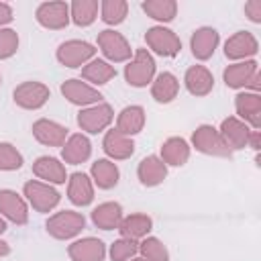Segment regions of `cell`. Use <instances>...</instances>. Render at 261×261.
<instances>
[{
	"label": "cell",
	"mask_w": 261,
	"mask_h": 261,
	"mask_svg": "<svg viewBox=\"0 0 261 261\" xmlns=\"http://www.w3.org/2000/svg\"><path fill=\"white\" fill-rule=\"evenodd\" d=\"M108 249L104 241L96 237H82L67 245V257L71 261H104Z\"/></svg>",
	"instance_id": "obj_17"
},
{
	"label": "cell",
	"mask_w": 261,
	"mask_h": 261,
	"mask_svg": "<svg viewBox=\"0 0 261 261\" xmlns=\"http://www.w3.org/2000/svg\"><path fill=\"white\" fill-rule=\"evenodd\" d=\"M192 155V147L184 137H169L161 143L159 157L167 167H181L188 163Z\"/></svg>",
	"instance_id": "obj_25"
},
{
	"label": "cell",
	"mask_w": 261,
	"mask_h": 261,
	"mask_svg": "<svg viewBox=\"0 0 261 261\" xmlns=\"http://www.w3.org/2000/svg\"><path fill=\"white\" fill-rule=\"evenodd\" d=\"M259 71V63L257 59H247V61H234L230 65L224 67L222 71V82L226 84V88L232 90H245L249 80Z\"/></svg>",
	"instance_id": "obj_22"
},
{
	"label": "cell",
	"mask_w": 261,
	"mask_h": 261,
	"mask_svg": "<svg viewBox=\"0 0 261 261\" xmlns=\"http://www.w3.org/2000/svg\"><path fill=\"white\" fill-rule=\"evenodd\" d=\"M90 177L98 190H112L120 179V169L108 157L96 159L90 167Z\"/></svg>",
	"instance_id": "obj_30"
},
{
	"label": "cell",
	"mask_w": 261,
	"mask_h": 261,
	"mask_svg": "<svg viewBox=\"0 0 261 261\" xmlns=\"http://www.w3.org/2000/svg\"><path fill=\"white\" fill-rule=\"evenodd\" d=\"M245 16L251 22L261 24V0H249V2H245Z\"/></svg>",
	"instance_id": "obj_40"
},
{
	"label": "cell",
	"mask_w": 261,
	"mask_h": 261,
	"mask_svg": "<svg viewBox=\"0 0 261 261\" xmlns=\"http://www.w3.org/2000/svg\"><path fill=\"white\" fill-rule=\"evenodd\" d=\"M145 43H147V51L151 53H155V55H159V57H175L179 51H181V41H179V37L171 31V29H167V27H163V24H155V27H151V29H147V33H145Z\"/></svg>",
	"instance_id": "obj_8"
},
{
	"label": "cell",
	"mask_w": 261,
	"mask_h": 261,
	"mask_svg": "<svg viewBox=\"0 0 261 261\" xmlns=\"http://www.w3.org/2000/svg\"><path fill=\"white\" fill-rule=\"evenodd\" d=\"M31 130H33L35 141L41 143V145H45V147H63V143L69 137V128L63 126L57 120H51V118H39V120H35L33 126H31Z\"/></svg>",
	"instance_id": "obj_14"
},
{
	"label": "cell",
	"mask_w": 261,
	"mask_h": 261,
	"mask_svg": "<svg viewBox=\"0 0 261 261\" xmlns=\"http://www.w3.org/2000/svg\"><path fill=\"white\" fill-rule=\"evenodd\" d=\"M114 120V110L106 102H98L88 108H80L77 112V126L84 130V135H98L106 130Z\"/></svg>",
	"instance_id": "obj_7"
},
{
	"label": "cell",
	"mask_w": 261,
	"mask_h": 261,
	"mask_svg": "<svg viewBox=\"0 0 261 261\" xmlns=\"http://www.w3.org/2000/svg\"><path fill=\"white\" fill-rule=\"evenodd\" d=\"M49 98H51L49 86H45L43 82H35V80L18 84L12 92L14 104L22 110H39L49 102Z\"/></svg>",
	"instance_id": "obj_9"
},
{
	"label": "cell",
	"mask_w": 261,
	"mask_h": 261,
	"mask_svg": "<svg viewBox=\"0 0 261 261\" xmlns=\"http://www.w3.org/2000/svg\"><path fill=\"white\" fill-rule=\"evenodd\" d=\"M35 18L43 29L49 31H61L65 29L71 18H69V4L63 0H49L41 2L35 10Z\"/></svg>",
	"instance_id": "obj_10"
},
{
	"label": "cell",
	"mask_w": 261,
	"mask_h": 261,
	"mask_svg": "<svg viewBox=\"0 0 261 261\" xmlns=\"http://www.w3.org/2000/svg\"><path fill=\"white\" fill-rule=\"evenodd\" d=\"M247 147H251L255 153H259V149H261V130H251Z\"/></svg>",
	"instance_id": "obj_42"
},
{
	"label": "cell",
	"mask_w": 261,
	"mask_h": 261,
	"mask_svg": "<svg viewBox=\"0 0 261 261\" xmlns=\"http://www.w3.org/2000/svg\"><path fill=\"white\" fill-rule=\"evenodd\" d=\"M139 255L147 261H169V251L157 237H145L139 241Z\"/></svg>",
	"instance_id": "obj_36"
},
{
	"label": "cell",
	"mask_w": 261,
	"mask_h": 261,
	"mask_svg": "<svg viewBox=\"0 0 261 261\" xmlns=\"http://www.w3.org/2000/svg\"><path fill=\"white\" fill-rule=\"evenodd\" d=\"M251 126L247 122H243L241 118L237 116H226L220 126H218V133L220 137L224 139V143L228 145L230 151H241L247 147V141H249V135H251Z\"/></svg>",
	"instance_id": "obj_20"
},
{
	"label": "cell",
	"mask_w": 261,
	"mask_h": 261,
	"mask_svg": "<svg viewBox=\"0 0 261 261\" xmlns=\"http://www.w3.org/2000/svg\"><path fill=\"white\" fill-rule=\"evenodd\" d=\"M96 47L88 41H82V39H69V41H63L57 51H55V57L57 61L63 65V67H69V69H77V67H84L88 61H92L96 57Z\"/></svg>",
	"instance_id": "obj_6"
},
{
	"label": "cell",
	"mask_w": 261,
	"mask_h": 261,
	"mask_svg": "<svg viewBox=\"0 0 261 261\" xmlns=\"http://www.w3.org/2000/svg\"><path fill=\"white\" fill-rule=\"evenodd\" d=\"M6 232V220L0 216V234H4Z\"/></svg>",
	"instance_id": "obj_44"
},
{
	"label": "cell",
	"mask_w": 261,
	"mask_h": 261,
	"mask_svg": "<svg viewBox=\"0 0 261 261\" xmlns=\"http://www.w3.org/2000/svg\"><path fill=\"white\" fill-rule=\"evenodd\" d=\"M22 196L27 200V204L41 212V214H47L51 210H55L61 202V194L51 186V184H45L41 179H29L24 181L22 186Z\"/></svg>",
	"instance_id": "obj_3"
},
{
	"label": "cell",
	"mask_w": 261,
	"mask_h": 261,
	"mask_svg": "<svg viewBox=\"0 0 261 261\" xmlns=\"http://www.w3.org/2000/svg\"><path fill=\"white\" fill-rule=\"evenodd\" d=\"M61 96L73 104V106H80V108H88V106H94L98 102H102V94L98 92V88L86 84L84 80L80 77H69L61 84Z\"/></svg>",
	"instance_id": "obj_11"
},
{
	"label": "cell",
	"mask_w": 261,
	"mask_h": 261,
	"mask_svg": "<svg viewBox=\"0 0 261 261\" xmlns=\"http://www.w3.org/2000/svg\"><path fill=\"white\" fill-rule=\"evenodd\" d=\"M102 151L106 153V157L110 161H124V159L133 157V153H135V141L130 137L118 133L116 128H110V130L104 133Z\"/></svg>",
	"instance_id": "obj_21"
},
{
	"label": "cell",
	"mask_w": 261,
	"mask_h": 261,
	"mask_svg": "<svg viewBox=\"0 0 261 261\" xmlns=\"http://www.w3.org/2000/svg\"><path fill=\"white\" fill-rule=\"evenodd\" d=\"M0 216L12 224H27L29 222V204L22 194L10 188L0 190Z\"/></svg>",
	"instance_id": "obj_13"
},
{
	"label": "cell",
	"mask_w": 261,
	"mask_h": 261,
	"mask_svg": "<svg viewBox=\"0 0 261 261\" xmlns=\"http://www.w3.org/2000/svg\"><path fill=\"white\" fill-rule=\"evenodd\" d=\"M259 53V41L251 31H237L224 41V57L234 61H247L255 59Z\"/></svg>",
	"instance_id": "obj_12"
},
{
	"label": "cell",
	"mask_w": 261,
	"mask_h": 261,
	"mask_svg": "<svg viewBox=\"0 0 261 261\" xmlns=\"http://www.w3.org/2000/svg\"><path fill=\"white\" fill-rule=\"evenodd\" d=\"M94 181L88 173L84 171H73L71 175H67V200L73 206H90L94 202Z\"/></svg>",
	"instance_id": "obj_19"
},
{
	"label": "cell",
	"mask_w": 261,
	"mask_h": 261,
	"mask_svg": "<svg viewBox=\"0 0 261 261\" xmlns=\"http://www.w3.org/2000/svg\"><path fill=\"white\" fill-rule=\"evenodd\" d=\"M145 120H147V114H145V108L141 104H130V106H124L118 114H116V130L126 135V137H135L143 130L145 126Z\"/></svg>",
	"instance_id": "obj_27"
},
{
	"label": "cell",
	"mask_w": 261,
	"mask_h": 261,
	"mask_svg": "<svg viewBox=\"0 0 261 261\" xmlns=\"http://www.w3.org/2000/svg\"><path fill=\"white\" fill-rule=\"evenodd\" d=\"M14 18V12H12V6L6 4V2H0V29H4L6 24H10Z\"/></svg>",
	"instance_id": "obj_41"
},
{
	"label": "cell",
	"mask_w": 261,
	"mask_h": 261,
	"mask_svg": "<svg viewBox=\"0 0 261 261\" xmlns=\"http://www.w3.org/2000/svg\"><path fill=\"white\" fill-rule=\"evenodd\" d=\"M116 230L120 232V237L139 243L141 239L149 237V232L153 230V218L149 214H143V212H133L128 216H122Z\"/></svg>",
	"instance_id": "obj_28"
},
{
	"label": "cell",
	"mask_w": 261,
	"mask_h": 261,
	"mask_svg": "<svg viewBox=\"0 0 261 261\" xmlns=\"http://www.w3.org/2000/svg\"><path fill=\"white\" fill-rule=\"evenodd\" d=\"M100 2L98 0H73L69 4V18L75 27H90L98 18Z\"/></svg>",
	"instance_id": "obj_33"
},
{
	"label": "cell",
	"mask_w": 261,
	"mask_h": 261,
	"mask_svg": "<svg viewBox=\"0 0 261 261\" xmlns=\"http://www.w3.org/2000/svg\"><path fill=\"white\" fill-rule=\"evenodd\" d=\"M108 255H110V261H128V259H133V257L139 255V243L120 237V239H116L110 245Z\"/></svg>",
	"instance_id": "obj_38"
},
{
	"label": "cell",
	"mask_w": 261,
	"mask_h": 261,
	"mask_svg": "<svg viewBox=\"0 0 261 261\" xmlns=\"http://www.w3.org/2000/svg\"><path fill=\"white\" fill-rule=\"evenodd\" d=\"M234 110H237V118L247 122L253 130L261 128V94L247 90L239 92L234 96Z\"/></svg>",
	"instance_id": "obj_15"
},
{
	"label": "cell",
	"mask_w": 261,
	"mask_h": 261,
	"mask_svg": "<svg viewBox=\"0 0 261 261\" xmlns=\"http://www.w3.org/2000/svg\"><path fill=\"white\" fill-rule=\"evenodd\" d=\"M33 173L37 179L51 184V186H61L67 181V171H65V163L57 157L51 155H41L33 161Z\"/></svg>",
	"instance_id": "obj_18"
},
{
	"label": "cell",
	"mask_w": 261,
	"mask_h": 261,
	"mask_svg": "<svg viewBox=\"0 0 261 261\" xmlns=\"http://www.w3.org/2000/svg\"><path fill=\"white\" fill-rule=\"evenodd\" d=\"M190 147H194L198 153L210 155V157H230L232 155V151L228 149V145L220 137L218 128L212 126V124H200V126H196V130L192 133Z\"/></svg>",
	"instance_id": "obj_5"
},
{
	"label": "cell",
	"mask_w": 261,
	"mask_h": 261,
	"mask_svg": "<svg viewBox=\"0 0 261 261\" xmlns=\"http://www.w3.org/2000/svg\"><path fill=\"white\" fill-rule=\"evenodd\" d=\"M141 8L149 18H153L161 24L171 22L177 16V2L175 0H145L141 4Z\"/></svg>",
	"instance_id": "obj_34"
},
{
	"label": "cell",
	"mask_w": 261,
	"mask_h": 261,
	"mask_svg": "<svg viewBox=\"0 0 261 261\" xmlns=\"http://www.w3.org/2000/svg\"><path fill=\"white\" fill-rule=\"evenodd\" d=\"M6 255H10V245H8L6 241H2V239H0V259H2V257H6Z\"/></svg>",
	"instance_id": "obj_43"
},
{
	"label": "cell",
	"mask_w": 261,
	"mask_h": 261,
	"mask_svg": "<svg viewBox=\"0 0 261 261\" xmlns=\"http://www.w3.org/2000/svg\"><path fill=\"white\" fill-rule=\"evenodd\" d=\"M184 86L192 96L202 98L214 90V75L206 65H192L184 73Z\"/></svg>",
	"instance_id": "obj_23"
},
{
	"label": "cell",
	"mask_w": 261,
	"mask_h": 261,
	"mask_svg": "<svg viewBox=\"0 0 261 261\" xmlns=\"http://www.w3.org/2000/svg\"><path fill=\"white\" fill-rule=\"evenodd\" d=\"M157 75V65L153 55L147 49H135L133 57L124 65V80L133 88H147L151 86L153 77Z\"/></svg>",
	"instance_id": "obj_1"
},
{
	"label": "cell",
	"mask_w": 261,
	"mask_h": 261,
	"mask_svg": "<svg viewBox=\"0 0 261 261\" xmlns=\"http://www.w3.org/2000/svg\"><path fill=\"white\" fill-rule=\"evenodd\" d=\"M96 45L100 49V53L104 55V61L108 63H126L133 57V49L130 43L126 41V37L114 29H104L98 33L96 37Z\"/></svg>",
	"instance_id": "obj_4"
},
{
	"label": "cell",
	"mask_w": 261,
	"mask_h": 261,
	"mask_svg": "<svg viewBox=\"0 0 261 261\" xmlns=\"http://www.w3.org/2000/svg\"><path fill=\"white\" fill-rule=\"evenodd\" d=\"M218 43H220V33L214 27H200L190 37V49L198 61H208L216 53Z\"/></svg>",
	"instance_id": "obj_16"
},
{
	"label": "cell",
	"mask_w": 261,
	"mask_h": 261,
	"mask_svg": "<svg viewBox=\"0 0 261 261\" xmlns=\"http://www.w3.org/2000/svg\"><path fill=\"white\" fill-rule=\"evenodd\" d=\"M98 14L104 24L116 27V24L124 22L128 16V2L126 0H102Z\"/></svg>",
	"instance_id": "obj_35"
},
{
	"label": "cell",
	"mask_w": 261,
	"mask_h": 261,
	"mask_svg": "<svg viewBox=\"0 0 261 261\" xmlns=\"http://www.w3.org/2000/svg\"><path fill=\"white\" fill-rule=\"evenodd\" d=\"M90 216H92V222H94L96 228H100V230H114V228H118V224H120V220L124 216V210H122V206L118 202L110 200V202L98 204L92 210Z\"/></svg>",
	"instance_id": "obj_31"
},
{
	"label": "cell",
	"mask_w": 261,
	"mask_h": 261,
	"mask_svg": "<svg viewBox=\"0 0 261 261\" xmlns=\"http://www.w3.org/2000/svg\"><path fill=\"white\" fill-rule=\"evenodd\" d=\"M18 43H20V39L14 29H10V27L0 29V61L10 59L18 51Z\"/></svg>",
	"instance_id": "obj_39"
},
{
	"label": "cell",
	"mask_w": 261,
	"mask_h": 261,
	"mask_svg": "<svg viewBox=\"0 0 261 261\" xmlns=\"http://www.w3.org/2000/svg\"><path fill=\"white\" fill-rule=\"evenodd\" d=\"M24 163L22 153L8 141H0V171H16Z\"/></svg>",
	"instance_id": "obj_37"
},
{
	"label": "cell",
	"mask_w": 261,
	"mask_h": 261,
	"mask_svg": "<svg viewBox=\"0 0 261 261\" xmlns=\"http://www.w3.org/2000/svg\"><path fill=\"white\" fill-rule=\"evenodd\" d=\"M112 77H116V69H114V65L112 63H108V61H104V59H92V61H88L84 67H82V77L80 80H84L86 84H90V86H104V84H108Z\"/></svg>",
	"instance_id": "obj_32"
},
{
	"label": "cell",
	"mask_w": 261,
	"mask_h": 261,
	"mask_svg": "<svg viewBox=\"0 0 261 261\" xmlns=\"http://www.w3.org/2000/svg\"><path fill=\"white\" fill-rule=\"evenodd\" d=\"M137 177L141 186L145 188H155L165 181L167 177V165L161 161L159 155H147L139 161L137 165Z\"/></svg>",
	"instance_id": "obj_26"
},
{
	"label": "cell",
	"mask_w": 261,
	"mask_h": 261,
	"mask_svg": "<svg viewBox=\"0 0 261 261\" xmlns=\"http://www.w3.org/2000/svg\"><path fill=\"white\" fill-rule=\"evenodd\" d=\"M128 261H147V259H143V257L139 255V257H133V259H128Z\"/></svg>",
	"instance_id": "obj_45"
},
{
	"label": "cell",
	"mask_w": 261,
	"mask_h": 261,
	"mask_svg": "<svg viewBox=\"0 0 261 261\" xmlns=\"http://www.w3.org/2000/svg\"><path fill=\"white\" fill-rule=\"evenodd\" d=\"M45 228L55 241H71L86 228V218L75 210H59L47 218Z\"/></svg>",
	"instance_id": "obj_2"
},
{
	"label": "cell",
	"mask_w": 261,
	"mask_h": 261,
	"mask_svg": "<svg viewBox=\"0 0 261 261\" xmlns=\"http://www.w3.org/2000/svg\"><path fill=\"white\" fill-rule=\"evenodd\" d=\"M92 155V143L84 133L69 135L61 147V161L65 165H80L86 163Z\"/></svg>",
	"instance_id": "obj_24"
},
{
	"label": "cell",
	"mask_w": 261,
	"mask_h": 261,
	"mask_svg": "<svg viewBox=\"0 0 261 261\" xmlns=\"http://www.w3.org/2000/svg\"><path fill=\"white\" fill-rule=\"evenodd\" d=\"M179 94V80L171 71H161L151 82V98L157 104H169Z\"/></svg>",
	"instance_id": "obj_29"
},
{
	"label": "cell",
	"mask_w": 261,
	"mask_h": 261,
	"mask_svg": "<svg viewBox=\"0 0 261 261\" xmlns=\"http://www.w3.org/2000/svg\"><path fill=\"white\" fill-rule=\"evenodd\" d=\"M0 86H2V73H0Z\"/></svg>",
	"instance_id": "obj_46"
}]
</instances>
